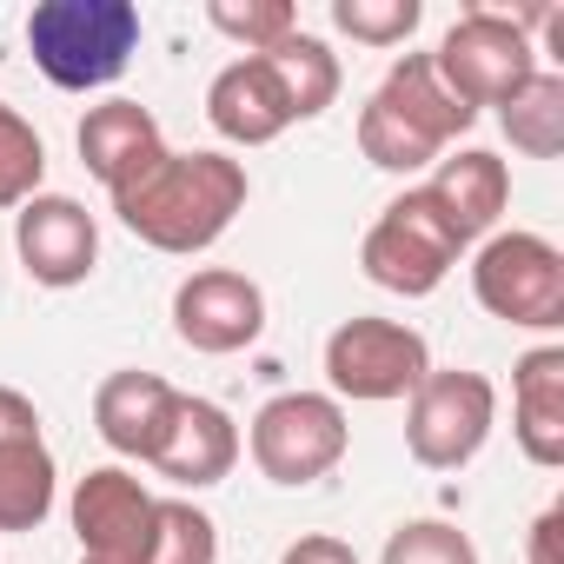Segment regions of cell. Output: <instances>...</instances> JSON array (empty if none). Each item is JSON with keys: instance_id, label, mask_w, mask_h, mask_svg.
Here are the masks:
<instances>
[{"instance_id": "1", "label": "cell", "mask_w": 564, "mask_h": 564, "mask_svg": "<svg viewBox=\"0 0 564 564\" xmlns=\"http://www.w3.org/2000/svg\"><path fill=\"white\" fill-rule=\"evenodd\" d=\"M113 213L153 252L193 259L246 213V166L226 153H173L166 147L160 166H147L133 186L113 193Z\"/></svg>"}, {"instance_id": "2", "label": "cell", "mask_w": 564, "mask_h": 564, "mask_svg": "<svg viewBox=\"0 0 564 564\" xmlns=\"http://www.w3.org/2000/svg\"><path fill=\"white\" fill-rule=\"evenodd\" d=\"M28 54L61 94L113 87L140 54L133 0H41L28 14Z\"/></svg>"}, {"instance_id": "3", "label": "cell", "mask_w": 564, "mask_h": 564, "mask_svg": "<svg viewBox=\"0 0 564 564\" xmlns=\"http://www.w3.org/2000/svg\"><path fill=\"white\" fill-rule=\"evenodd\" d=\"M551 21L544 8L531 14H491V8H465L452 21V34L438 41L432 54V74L445 80V94L478 113V107H505L531 74H538V54H531V28Z\"/></svg>"}, {"instance_id": "4", "label": "cell", "mask_w": 564, "mask_h": 564, "mask_svg": "<svg viewBox=\"0 0 564 564\" xmlns=\"http://www.w3.org/2000/svg\"><path fill=\"white\" fill-rule=\"evenodd\" d=\"M471 293L505 326L557 333L564 326V252L544 232H491L471 259Z\"/></svg>"}, {"instance_id": "5", "label": "cell", "mask_w": 564, "mask_h": 564, "mask_svg": "<svg viewBox=\"0 0 564 564\" xmlns=\"http://www.w3.org/2000/svg\"><path fill=\"white\" fill-rule=\"evenodd\" d=\"M458 232L445 226V213L432 206V193L425 186H412V193H399L379 219H372V232H366V246H359V265H366V279L372 286H386V293H399V300H425V293H438L445 286V272L458 265Z\"/></svg>"}, {"instance_id": "6", "label": "cell", "mask_w": 564, "mask_h": 564, "mask_svg": "<svg viewBox=\"0 0 564 564\" xmlns=\"http://www.w3.org/2000/svg\"><path fill=\"white\" fill-rule=\"evenodd\" d=\"M246 445L272 485H313L346 458L352 425H346V405L333 392H279L252 412Z\"/></svg>"}, {"instance_id": "7", "label": "cell", "mask_w": 564, "mask_h": 564, "mask_svg": "<svg viewBox=\"0 0 564 564\" xmlns=\"http://www.w3.org/2000/svg\"><path fill=\"white\" fill-rule=\"evenodd\" d=\"M498 425V386L485 372H425V386L405 399V452L425 465V471H458L485 452Z\"/></svg>"}, {"instance_id": "8", "label": "cell", "mask_w": 564, "mask_h": 564, "mask_svg": "<svg viewBox=\"0 0 564 564\" xmlns=\"http://www.w3.org/2000/svg\"><path fill=\"white\" fill-rule=\"evenodd\" d=\"M432 372V346L425 333L399 326V319H346L326 339V386L333 399H359V405H392L412 399Z\"/></svg>"}, {"instance_id": "9", "label": "cell", "mask_w": 564, "mask_h": 564, "mask_svg": "<svg viewBox=\"0 0 564 564\" xmlns=\"http://www.w3.org/2000/svg\"><path fill=\"white\" fill-rule=\"evenodd\" d=\"M153 518H160V498L120 471V465H100L74 485V531H80V557H100V564H147V544H153Z\"/></svg>"}, {"instance_id": "10", "label": "cell", "mask_w": 564, "mask_h": 564, "mask_svg": "<svg viewBox=\"0 0 564 564\" xmlns=\"http://www.w3.org/2000/svg\"><path fill=\"white\" fill-rule=\"evenodd\" d=\"M173 333L193 346V352H246L259 333H265V293L252 286L246 272H226V265H199L180 279L173 293Z\"/></svg>"}, {"instance_id": "11", "label": "cell", "mask_w": 564, "mask_h": 564, "mask_svg": "<svg viewBox=\"0 0 564 564\" xmlns=\"http://www.w3.org/2000/svg\"><path fill=\"white\" fill-rule=\"evenodd\" d=\"M14 252H21V265H28L34 286L67 293V286H80V279L100 265V226H94V213L80 199L34 193L14 213Z\"/></svg>"}, {"instance_id": "12", "label": "cell", "mask_w": 564, "mask_h": 564, "mask_svg": "<svg viewBox=\"0 0 564 564\" xmlns=\"http://www.w3.org/2000/svg\"><path fill=\"white\" fill-rule=\"evenodd\" d=\"M147 465H153L160 478L186 485V491H206V485L232 478V465H239V425H232L213 399L180 392V399H173V419H166V432H160V445H153Z\"/></svg>"}, {"instance_id": "13", "label": "cell", "mask_w": 564, "mask_h": 564, "mask_svg": "<svg viewBox=\"0 0 564 564\" xmlns=\"http://www.w3.org/2000/svg\"><path fill=\"white\" fill-rule=\"evenodd\" d=\"M74 147H80V166H87L107 193H120V186H133L147 166H160L166 133H160V120H153L140 100H100V107H87Z\"/></svg>"}, {"instance_id": "14", "label": "cell", "mask_w": 564, "mask_h": 564, "mask_svg": "<svg viewBox=\"0 0 564 564\" xmlns=\"http://www.w3.org/2000/svg\"><path fill=\"white\" fill-rule=\"evenodd\" d=\"M206 120H213V133L232 140V147H265V140H279V133L293 127L286 94H279V80H272V67H265L259 54H246V61H232V67L213 74V87H206Z\"/></svg>"}, {"instance_id": "15", "label": "cell", "mask_w": 564, "mask_h": 564, "mask_svg": "<svg viewBox=\"0 0 564 564\" xmlns=\"http://www.w3.org/2000/svg\"><path fill=\"white\" fill-rule=\"evenodd\" d=\"M425 193H432V206L445 213V226L458 232V246H471V239H491L498 213L511 206V173H505L498 153L465 147V153H452V160L432 166Z\"/></svg>"}, {"instance_id": "16", "label": "cell", "mask_w": 564, "mask_h": 564, "mask_svg": "<svg viewBox=\"0 0 564 564\" xmlns=\"http://www.w3.org/2000/svg\"><path fill=\"white\" fill-rule=\"evenodd\" d=\"M511 432L531 465H564V346H538L511 366Z\"/></svg>"}, {"instance_id": "17", "label": "cell", "mask_w": 564, "mask_h": 564, "mask_svg": "<svg viewBox=\"0 0 564 564\" xmlns=\"http://www.w3.org/2000/svg\"><path fill=\"white\" fill-rule=\"evenodd\" d=\"M173 386L160 372H107L94 392V432L120 452V458H153L166 419H173Z\"/></svg>"}, {"instance_id": "18", "label": "cell", "mask_w": 564, "mask_h": 564, "mask_svg": "<svg viewBox=\"0 0 564 564\" xmlns=\"http://www.w3.org/2000/svg\"><path fill=\"white\" fill-rule=\"evenodd\" d=\"M372 100H379L399 127H412L425 147H438V153H445L471 120H478V113H465V107L445 94V80L432 74V54H405V61H392V74L379 80V94H372Z\"/></svg>"}, {"instance_id": "19", "label": "cell", "mask_w": 564, "mask_h": 564, "mask_svg": "<svg viewBox=\"0 0 564 564\" xmlns=\"http://www.w3.org/2000/svg\"><path fill=\"white\" fill-rule=\"evenodd\" d=\"M265 67H272V80H279V94H286V113H293V127L300 120H319L333 100H339V54L319 41V34H286V41H279V47H265L259 54Z\"/></svg>"}, {"instance_id": "20", "label": "cell", "mask_w": 564, "mask_h": 564, "mask_svg": "<svg viewBox=\"0 0 564 564\" xmlns=\"http://www.w3.org/2000/svg\"><path fill=\"white\" fill-rule=\"evenodd\" d=\"M61 471L47 438H21V445H0V531H41L54 511Z\"/></svg>"}, {"instance_id": "21", "label": "cell", "mask_w": 564, "mask_h": 564, "mask_svg": "<svg viewBox=\"0 0 564 564\" xmlns=\"http://www.w3.org/2000/svg\"><path fill=\"white\" fill-rule=\"evenodd\" d=\"M498 127L505 140L524 153V160H551L564 147V74H531L505 107H498Z\"/></svg>"}, {"instance_id": "22", "label": "cell", "mask_w": 564, "mask_h": 564, "mask_svg": "<svg viewBox=\"0 0 564 564\" xmlns=\"http://www.w3.org/2000/svg\"><path fill=\"white\" fill-rule=\"evenodd\" d=\"M47 180V147L21 107L0 100V213H21Z\"/></svg>"}, {"instance_id": "23", "label": "cell", "mask_w": 564, "mask_h": 564, "mask_svg": "<svg viewBox=\"0 0 564 564\" xmlns=\"http://www.w3.org/2000/svg\"><path fill=\"white\" fill-rule=\"evenodd\" d=\"M147 564H219V524L186 498H160Z\"/></svg>"}, {"instance_id": "24", "label": "cell", "mask_w": 564, "mask_h": 564, "mask_svg": "<svg viewBox=\"0 0 564 564\" xmlns=\"http://www.w3.org/2000/svg\"><path fill=\"white\" fill-rule=\"evenodd\" d=\"M206 21L226 34V41H239L246 54H265V47H279L286 34H300V14H293V0H213L206 8Z\"/></svg>"}, {"instance_id": "25", "label": "cell", "mask_w": 564, "mask_h": 564, "mask_svg": "<svg viewBox=\"0 0 564 564\" xmlns=\"http://www.w3.org/2000/svg\"><path fill=\"white\" fill-rule=\"evenodd\" d=\"M419 21H425L419 0H333V28L366 47H405Z\"/></svg>"}, {"instance_id": "26", "label": "cell", "mask_w": 564, "mask_h": 564, "mask_svg": "<svg viewBox=\"0 0 564 564\" xmlns=\"http://www.w3.org/2000/svg\"><path fill=\"white\" fill-rule=\"evenodd\" d=\"M379 564H478V544L445 518H412L386 538Z\"/></svg>"}, {"instance_id": "27", "label": "cell", "mask_w": 564, "mask_h": 564, "mask_svg": "<svg viewBox=\"0 0 564 564\" xmlns=\"http://www.w3.org/2000/svg\"><path fill=\"white\" fill-rule=\"evenodd\" d=\"M21 438H41V412L28 392L0 386V445H21Z\"/></svg>"}, {"instance_id": "28", "label": "cell", "mask_w": 564, "mask_h": 564, "mask_svg": "<svg viewBox=\"0 0 564 564\" xmlns=\"http://www.w3.org/2000/svg\"><path fill=\"white\" fill-rule=\"evenodd\" d=\"M279 564H359V557H352V544H346V538H326V531H313V538L286 544V557H279Z\"/></svg>"}, {"instance_id": "29", "label": "cell", "mask_w": 564, "mask_h": 564, "mask_svg": "<svg viewBox=\"0 0 564 564\" xmlns=\"http://www.w3.org/2000/svg\"><path fill=\"white\" fill-rule=\"evenodd\" d=\"M557 531H564V505H544L531 524V564H557Z\"/></svg>"}, {"instance_id": "30", "label": "cell", "mask_w": 564, "mask_h": 564, "mask_svg": "<svg viewBox=\"0 0 564 564\" xmlns=\"http://www.w3.org/2000/svg\"><path fill=\"white\" fill-rule=\"evenodd\" d=\"M80 564H100V557H80Z\"/></svg>"}]
</instances>
